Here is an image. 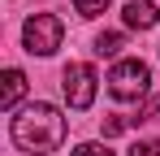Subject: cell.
Here are the masks:
<instances>
[{
	"label": "cell",
	"mask_w": 160,
	"mask_h": 156,
	"mask_svg": "<svg viewBox=\"0 0 160 156\" xmlns=\"http://www.w3.org/2000/svg\"><path fill=\"white\" fill-rule=\"evenodd\" d=\"M65 130H69V126H65V117H61L56 104L35 100V104H26V108L13 117L9 134H13V143H18L22 152L48 156V152H56V148L65 143Z\"/></svg>",
	"instance_id": "cell-1"
},
{
	"label": "cell",
	"mask_w": 160,
	"mask_h": 156,
	"mask_svg": "<svg viewBox=\"0 0 160 156\" xmlns=\"http://www.w3.org/2000/svg\"><path fill=\"white\" fill-rule=\"evenodd\" d=\"M147 82H152V70H147V61H117L112 65V74H108V91H112V100H138L143 91H147Z\"/></svg>",
	"instance_id": "cell-2"
},
{
	"label": "cell",
	"mask_w": 160,
	"mask_h": 156,
	"mask_svg": "<svg viewBox=\"0 0 160 156\" xmlns=\"http://www.w3.org/2000/svg\"><path fill=\"white\" fill-rule=\"evenodd\" d=\"M61 35H65V26L56 13H35L26 26H22V39H26V52L35 56H52L61 48Z\"/></svg>",
	"instance_id": "cell-3"
},
{
	"label": "cell",
	"mask_w": 160,
	"mask_h": 156,
	"mask_svg": "<svg viewBox=\"0 0 160 156\" xmlns=\"http://www.w3.org/2000/svg\"><path fill=\"white\" fill-rule=\"evenodd\" d=\"M61 87H65L69 108H78V113H82V108H91V100H95V70L82 65V61H74V65H65Z\"/></svg>",
	"instance_id": "cell-4"
},
{
	"label": "cell",
	"mask_w": 160,
	"mask_h": 156,
	"mask_svg": "<svg viewBox=\"0 0 160 156\" xmlns=\"http://www.w3.org/2000/svg\"><path fill=\"white\" fill-rule=\"evenodd\" d=\"M121 18H126V26H130V30H152V26L160 22V9L152 4V0H130Z\"/></svg>",
	"instance_id": "cell-5"
},
{
	"label": "cell",
	"mask_w": 160,
	"mask_h": 156,
	"mask_svg": "<svg viewBox=\"0 0 160 156\" xmlns=\"http://www.w3.org/2000/svg\"><path fill=\"white\" fill-rule=\"evenodd\" d=\"M22 96H26V74H22V70H4V87H0V108H4V113H13Z\"/></svg>",
	"instance_id": "cell-6"
},
{
	"label": "cell",
	"mask_w": 160,
	"mask_h": 156,
	"mask_svg": "<svg viewBox=\"0 0 160 156\" xmlns=\"http://www.w3.org/2000/svg\"><path fill=\"white\" fill-rule=\"evenodd\" d=\"M121 48H126V35H117V30H104V35L95 39V52H100V56H117Z\"/></svg>",
	"instance_id": "cell-7"
},
{
	"label": "cell",
	"mask_w": 160,
	"mask_h": 156,
	"mask_svg": "<svg viewBox=\"0 0 160 156\" xmlns=\"http://www.w3.org/2000/svg\"><path fill=\"white\" fill-rule=\"evenodd\" d=\"M112 0H74V9H78V18H100Z\"/></svg>",
	"instance_id": "cell-8"
},
{
	"label": "cell",
	"mask_w": 160,
	"mask_h": 156,
	"mask_svg": "<svg viewBox=\"0 0 160 156\" xmlns=\"http://www.w3.org/2000/svg\"><path fill=\"white\" fill-rule=\"evenodd\" d=\"M156 113H160V96H147V100H143V108L130 117V126H138V122H152Z\"/></svg>",
	"instance_id": "cell-9"
},
{
	"label": "cell",
	"mask_w": 160,
	"mask_h": 156,
	"mask_svg": "<svg viewBox=\"0 0 160 156\" xmlns=\"http://www.w3.org/2000/svg\"><path fill=\"white\" fill-rule=\"evenodd\" d=\"M130 156H160V139H143V143H134Z\"/></svg>",
	"instance_id": "cell-10"
},
{
	"label": "cell",
	"mask_w": 160,
	"mask_h": 156,
	"mask_svg": "<svg viewBox=\"0 0 160 156\" xmlns=\"http://www.w3.org/2000/svg\"><path fill=\"white\" fill-rule=\"evenodd\" d=\"M126 126H130V117H108V122H104L100 130H104V139H112V134H121Z\"/></svg>",
	"instance_id": "cell-11"
},
{
	"label": "cell",
	"mask_w": 160,
	"mask_h": 156,
	"mask_svg": "<svg viewBox=\"0 0 160 156\" xmlns=\"http://www.w3.org/2000/svg\"><path fill=\"white\" fill-rule=\"evenodd\" d=\"M74 156H112L104 148V143H78V148H74Z\"/></svg>",
	"instance_id": "cell-12"
}]
</instances>
